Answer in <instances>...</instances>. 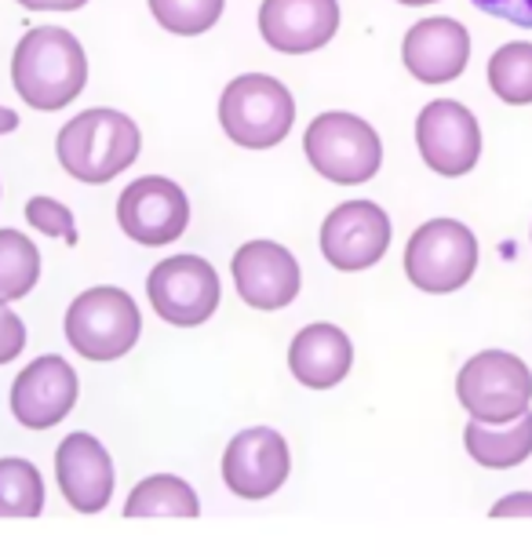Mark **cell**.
<instances>
[{
  "label": "cell",
  "instance_id": "6da1fadb",
  "mask_svg": "<svg viewBox=\"0 0 532 557\" xmlns=\"http://www.w3.org/2000/svg\"><path fill=\"white\" fill-rule=\"evenodd\" d=\"M12 84L34 110H62L85 91L88 55L81 40L62 26H37L15 45Z\"/></svg>",
  "mask_w": 532,
  "mask_h": 557
},
{
  "label": "cell",
  "instance_id": "7a4b0ae2",
  "mask_svg": "<svg viewBox=\"0 0 532 557\" xmlns=\"http://www.w3.org/2000/svg\"><path fill=\"white\" fill-rule=\"evenodd\" d=\"M143 146V135L135 128V121L121 110H85L77 113L70 124H62L55 153L59 164L66 168L77 183L102 186L110 178H117L124 168L135 164Z\"/></svg>",
  "mask_w": 532,
  "mask_h": 557
},
{
  "label": "cell",
  "instance_id": "3957f363",
  "mask_svg": "<svg viewBox=\"0 0 532 557\" xmlns=\"http://www.w3.org/2000/svg\"><path fill=\"white\" fill-rule=\"evenodd\" d=\"M219 124L245 150H270L296 124V99L277 77L245 73L226 84L219 99Z\"/></svg>",
  "mask_w": 532,
  "mask_h": 557
},
{
  "label": "cell",
  "instance_id": "277c9868",
  "mask_svg": "<svg viewBox=\"0 0 532 557\" xmlns=\"http://www.w3.org/2000/svg\"><path fill=\"white\" fill-rule=\"evenodd\" d=\"M302 150L318 175L336 186H361L380 172L383 143L375 128L358 113H321L302 135Z\"/></svg>",
  "mask_w": 532,
  "mask_h": 557
},
{
  "label": "cell",
  "instance_id": "5b68a950",
  "mask_svg": "<svg viewBox=\"0 0 532 557\" xmlns=\"http://www.w3.org/2000/svg\"><path fill=\"white\" fill-rule=\"evenodd\" d=\"M143 313L124 288L81 292L66 310V339L85 361H117L139 343Z\"/></svg>",
  "mask_w": 532,
  "mask_h": 557
},
{
  "label": "cell",
  "instance_id": "8992f818",
  "mask_svg": "<svg viewBox=\"0 0 532 557\" xmlns=\"http://www.w3.org/2000/svg\"><path fill=\"white\" fill-rule=\"evenodd\" d=\"M456 397L478 423H510L532 405V372L507 350H482L456 375Z\"/></svg>",
  "mask_w": 532,
  "mask_h": 557
},
{
  "label": "cell",
  "instance_id": "52a82bcc",
  "mask_svg": "<svg viewBox=\"0 0 532 557\" xmlns=\"http://www.w3.org/2000/svg\"><path fill=\"white\" fill-rule=\"evenodd\" d=\"M478 270V237L456 219H431L409 237L405 273L426 296H448L463 288Z\"/></svg>",
  "mask_w": 532,
  "mask_h": 557
},
{
  "label": "cell",
  "instance_id": "ba28073f",
  "mask_svg": "<svg viewBox=\"0 0 532 557\" xmlns=\"http://www.w3.org/2000/svg\"><path fill=\"white\" fill-rule=\"evenodd\" d=\"M146 296L161 321L175 329H197L219 310V273L201 256H172L146 277Z\"/></svg>",
  "mask_w": 532,
  "mask_h": 557
},
{
  "label": "cell",
  "instance_id": "9c48e42d",
  "mask_svg": "<svg viewBox=\"0 0 532 557\" xmlns=\"http://www.w3.org/2000/svg\"><path fill=\"white\" fill-rule=\"evenodd\" d=\"M416 146H420V157L431 172L460 178L474 172L478 157H482V128L463 102L434 99L416 117Z\"/></svg>",
  "mask_w": 532,
  "mask_h": 557
},
{
  "label": "cell",
  "instance_id": "30bf717a",
  "mask_svg": "<svg viewBox=\"0 0 532 557\" xmlns=\"http://www.w3.org/2000/svg\"><path fill=\"white\" fill-rule=\"evenodd\" d=\"M117 223L135 245L161 248L172 245L190 226V201L183 186H175L164 175H143L132 186H124L117 201Z\"/></svg>",
  "mask_w": 532,
  "mask_h": 557
},
{
  "label": "cell",
  "instance_id": "8fae6325",
  "mask_svg": "<svg viewBox=\"0 0 532 557\" xmlns=\"http://www.w3.org/2000/svg\"><path fill=\"white\" fill-rule=\"evenodd\" d=\"M391 215L372 201H347L332 208L321 223V256L332 262V270L358 273L375 267L391 248Z\"/></svg>",
  "mask_w": 532,
  "mask_h": 557
},
{
  "label": "cell",
  "instance_id": "7c38bea8",
  "mask_svg": "<svg viewBox=\"0 0 532 557\" xmlns=\"http://www.w3.org/2000/svg\"><path fill=\"white\" fill-rule=\"evenodd\" d=\"M288 441L270 426L242 430L223 451V481L242 499H270L288 481Z\"/></svg>",
  "mask_w": 532,
  "mask_h": 557
},
{
  "label": "cell",
  "instance_id": "4fadbf2b",
  "mask_svg": "<svg viewBox=\"0 0 532 557\" xmlns=\"http://www.w3.org/2000/svg\"><path fill=\"white\" fill-rule=\"evenodd\" d=\"M237 296L256 310H285L296 302L302 273L296 256L274 240H248L234 251L231 262Z\"/></svg>",
  "mask_w": 532,
  "mask_h": 557
},
{
  "label": "cell",
  "instance_id": "5bb4252c",
  "mask_svg": "<svg viewBox=\"0 0 532 557\" xmlns=\"http://www.w3.org/2000/svg\"><path fill=\"white\" fill-rule=\"evenodd\" d=\"M77 405V372L59 354L29 361L12 383V416L26 430H48L62 423Z\"/></svg>",
  "mask_w": 532,
  "mask_h": 557
},
{
  "label": "cell",
  "instance_id": "9a60e30c",
  "mask_svg": "<svg viewBox=\"0 0 532 557\" xmlns=\"http://www.w3.org/2000/svg\"><path fill=\"white\" fill-rule=\"evenodd\" d=\"M339 29V0H263L259 34L274 51L307 55L325 48Z\"/></svg>",
  "mask_w": 532,
  "mask_h": 557
},
{
  "label": "cell",
  "instance_id": "2e32d148",
  "mask_svg": "<svg viewBox=\"0 0 532 557\" xmlns=\"http://www.w3.org/2000/svg\"><path fill=\"white\" fill-rule=\"evenodd\" d=\"M55 478L73 510L99 513L113 499V459L99 437L70 434L55 448Z\"/></svg>",
  "mask_w": 532,
  "mask_h": 557
},
{
  "label": "cell",
  "instance_id": "e0dca14e",
  "mask_svg": "<svg viewBox=\"0 0 532 557\" xmlns=\"http://www.w3.org/2000/svg\"><path fill=\"white\" fill-rule=\"evenodd\" d=\"M405 70L423 84H448L467 70L471 59V34L463 23L445 15L420 18L401 45Z\"/></svg>",
  "mask_w": 532,
  "mask_h": 557
},
{
  "label": "cell",
  "instance_id": "ac0fdd59",
  "mask_svg": "<svg viewBox=\"0 0 532 557\" xmlns=\"http://www.w3.org/2000/svg\"><path fill=\"white\" fill-rule=\"evenodd\" d=\"M354 343L336 324H307L288 346V368L307 391H332L350 375Z\"/></svg>",
  "mask_w": 532,
  "mask_h": 557
},
{
  "label": "cell",
  "instance_id": "d6986e66",
  "mask_svg": "<svg viewBox=\"0 0 532 557\" xmlns=\"http://www.w3.org/2000/svg\"><path fill=\"white\" fill-rule=\"evenodd\" d=\"M463 445L478 467L510 470L532 456V412H521L510 423H478L471 419L463 430Z\"/></svg>",
  "mask_w": 532,
  "mask_h": 557
},
{
  "label": "cell",
  "instance_id": "ffe728a7",
  "mask_svg": "<svg viewBox=\"0 0 532 557\" xmlns=\"http://www.w3.org/2000/svg\"><path fill=\"white\" fill-rule=\"evenodd\" d=\"M197 513H201V499L175 474L143 478L124 503V518H197Z\"/></svg>",
  "mask_w": 532,
  "mask_h": 557
},
{
  "label": "cell",
  "instance_id": "44dd1931",
  "mask_svg": "<svg viewBox=\"0 0 532 557\" xmlns=\"http://www.w3.org/2000/svg\"><path fill=\"white\" fill-rule=\"evenodd\" d=\"M40 277V251L18 230H0V302H15L34 292Z\"/></svg>",
  "mask_w": 532,
  "mask_h": 557
},
{
  "label": "cell",
  "instance_id": "7402d4cb",
  "mask_svg": "<svg viewBox=\"0 0 532 557\" xmlns=\"http://www.w3.org/2000/svg\"><path fill=\"white\" fill-rule=\"evenodd\" d=\"M45 510V481L29 459H0V518H37Z\"/></svg>",
  "mask_w": 532,
  "mask_h": 557
},
{
  "label": "cell",
  "instance_id": "603a6c76",
  "mask_svg": "<svg viewBox=\"0 0 532 557\" xmlns=\"http://www.w3.org/2000/svg\"><path fill=\"white\" fill-rule=\"evenodd\" d=\"M488 88L507 107H529L532 102V45L529 40H515L504 45L488 59Z\"/></svg>",
  "mask_w": 532,
  "mask_h": 557
},
{
  "label": "cell",
  "instance_id": "cb8c5ba5",
  "mask_svg": "<svg viewBox=\"0 0 532 557\" xmlns=\"http://www.w3.org/2000/svg\"><path fill=\"white\" fill-rule=\"evenodd\" d=\"M223 4L226 0H150V12L175 37H201L219 23Z\"/></svg>",
  "mask_w": 532,
  "mask_h": 557
},
{
  "label": "cell",
  "instance_id": "d4e9b609",
  "mask_svg": "<svg viewBox=\"0 0 532 557\" xmlns=\"http://www.w3.org/2000/svg\"><path fill=\"white\" fill-rule=\"evenodd\" d=\"M26 223L48 237H62L66 245H77V226H73V212L59 205L55 197H29L26 201Z\"/></svg>",
  "mask_w": 532,
  "mask_h": 557
},
{
  "label": "cell",
  "instance_id": "484cf974",
  "mask_svg": "<svg viewBox=\"0 0 532 557\" xmlns=\"http://www.w3.org/2000/svg\"><path fill=\"white\" fill-rule=\"evenodd\" d=\"M26 350V324L18 321V313L0 302V364L15 361Z\"/></svg>",
  "mask_w": 532,
  "mask_h": 557
},
{
  "label": "cell",
  "instance_id": "4316f807",
  "mask_svg": "<svg viewBox=\"0 0 532 557\" xmlns=\"http://www.w3.org/2000/svg\"><path fill=\"white\" fill-rule=\"evenodd\" d=\"M478 12L504 18L518 29H532V0H471Z\"/></svg>",
  "mask_w": 532,
  "mask_h": 557
},
{
  "label": "cell",
  "instance_id": "83f0119b",
  "mask_svg": "<svg viewBox=\"0 0 532 557\" xmlns=\"http://www.w3.org/2000/svg\"><path fill=\"white\" fill-rule=\"evenodd\" d=\"M488 513L493 518H532V492H510V496L496 499V507Z\"/></svg>",
  "mask_w": 532,
  "mask_h": 557
},
{
  "label": "cell",
  "instance_id": "f1b7e54d",
  "mask_svg": "<svg viewBox=\"0 0 532 557\" xmlns=\"http://www.w3.org/2000/svg\"><path fill=\"white\" fill-rule=\"evenodd\" d=\"M26 12H77L88 0H18Z\"/></svg>",
  "mask_w": 532,
  "mask_h": 557
},
{
  "label": "cell",
  "instance_id": "f546056e",
  "mask_svg": "<svg viewBox=\"0 0 532 557\" xmlns=\"http://www.w3.org/2000/svg\"><path fill=\"white\" fill-rule=\"evenodd\" d=\"M15 128H18V113L8 110V107H0V135H8V132H15Z\"/></svg>",
  "mask_w": 532,
  "mask_h": 557
},
{
  "label": "cell",
  "instance_id": "4dcf8cb0",
  "mask_svg": "<svg viewBox=\"0 0 532 557\" xmlns=\"http://www.w3.org/2000/svg\"><path fill=\"white\" fill-rule=\"evenodd\" d=\"M405 8H426V4H437V0H398Z\"/></svg>",
  "mask_w": 532,
  "mask_h": 557
}]
</instances>
